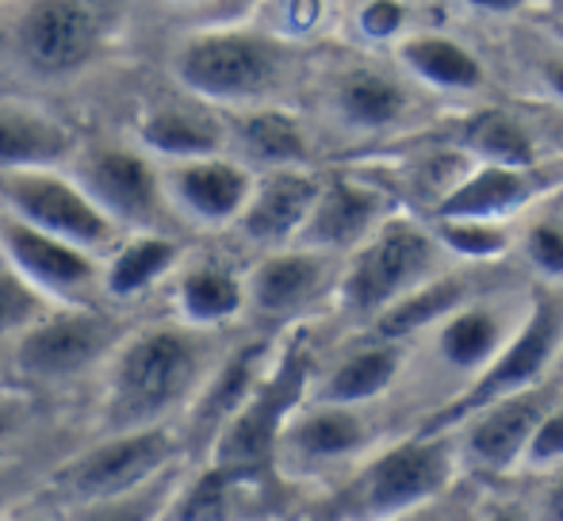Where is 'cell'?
Wrapping results in <instances>:
<instances>
[{"instance_id": "obj_1", "label": "cell", "mask_w": 563, "mask_h": 521, "mask_svg": "<svg viewBox=\"0 0 563 521\" xmlns=\"http://www.w3.org/2000/svg\"><path fill=\"white\" fill-rule=\"evenodd\" d=\"M219 361L223 357H216L208 330H192L177 319L126 330L104 373L97 376L100 391L89 437L180 425Z\"/></svg>"}, {"instance_id": "obj_2", "label": "cell", "mask_w": 563, "mask_h": 521, "mask_svg": "<svg viewBox=\"0 0 563 521\" xmlns=\"http://www.w3.org/2000/svg\"><path fill=\"white\" fill-rule=\"evenodd\" d=\"M180 464H192L185 437H180V425L85 437L77 448L51 461V468L43 472L35 487V499L66 514V510L142 491V487L169 476Z\"/></svg>"}, {"instance_id": "obj_3", "label": "cell", "mask_w": 563, "mask_h": 521, "mask_svg": "<svg viewBox=\"0 0 563 521\" xmlns=\"http://www.w3.org/2000/svg\"><path fill=\"white\" fill-rule=\"evenodd\" d=\"M311 345L307 337H291L284 345V353L276 357V365H268V373L261 376L257 391L245 399V407L223 425V433L216 437V445L208 448L200 464L223 472V476L238 479V484L268 487L276 472V453H280V437L288 430V422L307 407L311 395Z\"/></svg>"}, {"instance_id": "obj_4", "label": "cell", "mask_w": 563, "mask_h": 521, "mask_svg": "<svg viewBox=\"0 0 563 521\" xmlns=\"http://www.w3.org/2000/svg\"><path fill=\"white\" fill-rule=\"evenodd\" d=\"M456 476V441L449 433H415L364 464L338 495L345 521H402L449 491Z\"/></svg>"}, {"instance_id": "obj_5", "label": "cell", "mask_w": 563, "mask_h": 521, "mask_svg": "<svg viewBox=\"0 0 563 521\" xmlns=\"http://www.w3.org/2000/svg\"><path fill=\"white\" fill-rule=\"evenodd\" d=\"M126 330L97 303L51 307L31 330L12 342V376L23 391H54L100 376Z\"/></svg>"}, {"instance_id": "obj_6", "label": "cell", "mask_w": 563, "mask_h": 521, "mask_svg": "<svg viewBox=\"0 0 563 521\" xmlns=\"http://www.w3.org/2000/svg\"><path fill=\"white\" fill-rule=\"evenodd\" d=\"M563 345V299L552 296L549 288L533 291V307H529V319L521 322V330L503 345L495 361H490L483 373H475V380L452 402L441 410H433L418 433H449L452 425H464L472 414L495 407L514 395L537 391L544 380V368L552 365L556 350Z\"/></svg>"}, {"instance_id": "obj_7", "label": "cell", "mask_w": 563, "mask_h": 521, "mask_svg": "<svg viewBox=\"0 0 563 521\" xmlns=\"http://www.w3.org/2000/svg\"><path fill=\"white\" fill-rule=\"evenodd\" d=\"M438 260V239L410 219H387L349 260L341 276V307L361 319H379L387 307L422 288Z\"/></svg>"}, {"instance_id": "obj_8", "label": "cell", "mask_w": 563, "mask_h": 521, "mask_svg": "<svg viewBox=\"0 0 563 521\" xmlns=\"http://www.w3.org/2000/svg\"><path fill=\"white\" fill-rule=\"evenodd\" d=\"M0 211L15 215L62 242L89 250L104 260L123 242V231L92 203V196L58 169L0 173Z\"/></svg>"}, {"instance_id": "obj_9", "label": "cell", "mask_w": 563, "mask_h": 521, "mask_svg": "<svg viewBox=\"0 0 563 521\" xmlns=\"http://www.w3.org/2000/svg\"><path fill=\"white\" fill-rule=\"evenodd\" d=\"M177 81L203 104H245L280 81L284 54L250 31H208L180 46Z\"/></svg>"}, {"instance_id": "obj_10", "label": "cell", "mask_w": 563, "mask_h": 521, "mask_svg": "<svg viewBox=\"0 0 563 521\" xmlns=\"http://www.w3.org/2000/svg\"><path fill=\"white\" fill-rule=\"evenodd\" d=\"M74 180L119 231L169 234V219L177 211L165 196L162 165H154L146 149L89 146L74 157Z\"/></svg>"}, {"instance_id": "obj_11", "label": "cell", "mask_w": 563, "mask_h": 521, "mask_svg": "<svg viewBox=\"0 0 563 521\" xmlns=\"http://www.w3.org/2000/svg\"><path fill=\"white\" fill-rule=\"evenodd\" d=\"M0 257L54 307H89L104 276V260L97 254L54 239L4 211H0Z\"/></svg>"}, {"instance_id": "obj_12", "label": "cell", "mask_w": 563, "mask_h": 521, "mask_svg": "<svg viewBox=\"0 0 563 521\" xmlns=\"http://www.w3.org/2000/svg\"><path fill=\"white\" fill-rule=\"evenodd\" d=\"M15 43L31 69L62 77L97 54L100 20L85 0H31L15 23Z\"/></svg>"}, {"instance_id": "obj_13", "label": "cell", "mask_w": 563, "mask_h": 521, "mask_svg": "<svg viewBox=\"0 0 563 521\" xmlns=\"http://www.w3.org/2000/svg\"><path fill=\"white\" fill-rule=\"evenodd\" d=\"M549 410L552 395L537 388L472 414L464 422V437L456 445L464 464H472L475 472H490V476H503L514 464H526L529 441H533L537 425H541V418Z\"/></svg>"}, {"instance_id": "obj_14", "label": "cell", "mask_w": 563, "mask_h": 521, "mask_svg": "<svg viewBox=\"0 0 563 521\" xmlns=\"http://www.w3.org/2000/svg\"><path fill=\"white\" fill-rule=\"evenodd\" d=\"M165 196L173 211L188 215L203 226L238 223L253 196V173L230 157H196V162H173L162 169Z\"/></svg>"}, {"instance_id": "obj_15", "label": "cell", "mask_w": 563, "mask_h": 521, "mask_svg": "<svg viewBox=\"0 0 563 521\" xmlns=\"http://www.w3.org/2000/svg\"><path fill=\"white\" fill-rule=\"evenodd\" d=\"M368 422L356 414V407H334V402H307L288 422L276 453V472L303 476L314 468L353 461L368 445Z\"/></svg>"}, {"instance_id": "obj_16", "label": "cell", "mask_w": 563, "mask_h": 521, "mask_svg": "<svg viewBox=\"0 0 563 521\" xmlns=\"http://www.w3.org/2000/svg\"><path fill=\"white\" fill-rule=\"evenodd\" d=\"M265 357H268V345L253 342V345H242V350L227 353V357L219 361L208 388L200 391V399L192 402V410H188L185 422H180V437H185L192 464H200L203 456H208V448L216 445L223 425L245 407V399L257 391L261 376L268 373Z\"/></svg>"}, {"instance_id": "obj_17", "label": "cell", "mask_w": 563, "mask_h": 521, "mask_svg": "<svg viewBox=\"0 0 563 521\" xmlns=\"http://www.w3.org/2000/svg\"><path fill=\"white\" fill-rule=\"evenodd\" d=\"M322 185L303 169H273L253 185V196L245 203L238 231L257 246H288L299 242Z\"/></svg>"}, {"instance_id": "obj_18", "label": "cell", "mask_w": 563, "mask_h": 521, "mask_svg": "<svg viewBox=\"0 0 563 521\" xmlns=\"http://www.w3.org/2000/svg\"><path fill=\"white\" fill-rule=\"evenodd\" d=\"M327 276L330 260L319 250H276L250 273L245 296H250L253 311L265 319H291L322 296Z\"/></svg>"}, {"instance_id": "obj_19", "label": "cell", "mask_w": 563, "mask_h": 521, "mask_svg": "<svg viewBox=\"0 0 563 521\" xmlns=\"http://www.w3.org/2000/svg\"><path fill=\"white\" fill-rule=\"evenodd\" d=\"M552 185L544 169H510V165H479L472 177H464L456 188H449L433 208V219H483L498 223L510 211L526 208L533 196H541Z\"/></svg>"}, {"instance_id": "obj_20", "label": "cell", "mask_w": 563, "mask_h": 521, "mask_svg": "<svg viewBox=\"0 0 563 521\" xmlns=\"http://www.w3.org/2000/svg\"><path fill=\"white\" fill-rule=\"evenodd\" d=\"M379 211H384V196L376 188L356 185V180H330V185H322L319 203L299 234V246L330 254V250L368 242L376 234Z\"/></svg>"}, {"instance_id": "obj_21", "label": "cell", "mask_w": 563, "mask_h": 521, "mask_svg": "<svg viewBox=\"0 0 563 521\" xmlns=\"http://www.w3.org/2000/svg\"><path fill=\"white\" fill-rule=\"evenodd\" d=\"M77 157V138L54 115L27 104H0V173L58 169Z\"/></svg>"}, {"instance_id": "obj_22", "label": "cell", "mask_w": 563, "mask_h": 521, "mask_svg": "<svg viewBox=\"0 0 563 521\" xmlns=\"http://www.w3.org/2000/svg\"><path fill=\"white\" fill-rule=\"evenodd\" d=\"M139 146L165 162L219 157L227 146V128L203 104H154L139 120Z\"/></svg>"}, {"instance_id": "obj_23", "label": "cell", "mask_w": 563, "mask_h": 521, "mask_svg": "<svg viewBox=\"0 0 563 521\" xmlns=\"http://www.w3.org/2000/svg\"><path fill=\"white\" fill-rule=\"evenodd\" d=\"M250 303L245 296V280L227 268L223 260H196V265L180 268L177 284H173V307H177V322L192 330H216L227 326L230 319L242 314Z\"/></svg>"}, {"instance_id": "obj_24", "label": "cell", "mask_w": 563, "mask_h": 521, "mask_svg": "<svg viewBox=\"0 0 563 521\" xmlns=\"http://www.w3.org/2000/svg\"><path fill=\"white\" fill-rule=\"evenodd\" d=\"M180 265V242L173 234H126L123 242L104 257V276H100V291L115 303H134L150 288L177 273Z\"/></svg>"}, {"instance_id": "obj_25", "label": "cell", "mask_w": 563, "mask_h": 521, "mask_svg": "<svg viewBox=\"0 0 563 521\" xmlns=\"http://www.w3.org/2000/svg\"><path fill=\"white\" fill-rule=\"evenodd\" d=\"M407 350L402 342H376L353 350L349 357H341L322 384L314 388V402H334V407H361L368 399H379L402 373Z\"/></svg>"}, {"instance_id": "obj_26", "label": "cell", "mask_w": 563, "mask_h": 521, "mask_svg": "<svg viewBox=\"0 0 563 521\" xmlns=\"http://www.w3.org/2000/svg\"><path fill=\"white\" fill-rule=\"evenodd\" d=\"M479 288H483L479 276H467V273L426 280L422 288H415L395 307H387L379 319H372V337H376V342H407L410 334H418V330L430 326V322H445L456 311H464L467 299Z\"/></svg>"}, {"instance_id": "obj_27", "label": "cell", "mask_w": 563, "mask_h": 521, "mask_svg": "<svg viewBox=\"0 0 563 521\" xmlns=\"http://www.w3.org/2000/svg\"><path fill=\"white\" fill-rule=\"evenodd\" d=\"M234 138L250 162L273 169H296L307 162V134L299 128L296 115L276 112V108H261V112H245L234 123Z\"/></svg>"}, {"instance_id": "obj_28", "label": "cell", "mask_w": 563, "mask_h": 521, "mask_svg": "<svg viewBox=\"0 0 563 521\" xmlns=\"http://www.w3.org/2000/svg\"><path fill=\"white\" fill-rule=\"evenodd\" d=\"M334 104L341 120H349L353 128L379 131L391 128L395 120H402L407 112V89L395 77L379 74V69H353L338 81Z\"/></svg>"}, {"instance_id": "obj_29", "label": "cell", "mask_w": 563, "mask_h": 521, "mask_svg": "<svg viewBox=\"0 0 563 521\" xmlns=\"http://www.w3.org/2000/svg\"><path fill=\"white\" fill-rule=\"evenodd\" d=\"M399 58L407 62L410 74H418L422 81L438 85V89L467 92L483 85V66L472 51L445 35H415L407 43H399Z\"/></svg>"}, {"instance_id": "obj_30", "label": "cell", "mask_w": 563, "mask_h": 521, "mask_svg": "<svg viewBox=\"0 0 563 521\" xmlns=\"http://www.w3.org/2000/svg\"><path fill=\"white\" fill-rule=\"evenodd\" d=\"M503 322L487 307H464L452 319H445L438 334V350L452 368H487L503 353Z\"/></svg>"}, {"instance_id": "obj_31", "label": "cell", "mask_w": 563, "mask_h": 521, "mask_svg": "<svg viewBox=\"0 0 563 521\" xmlns=\"http://www.w3.org/2000/svg\"><path fill=\"white\" fill-rule=\"evenodd\" d=\"M188 472L192 464H180L173 468L169 476L154 479L150 487L131 495H119V499H104V502H92V507H77L66 510V521H169L173 507L180 499V487H185Z\"/></svg>"}, {"instance_id": "obj_32", "label": "cell", "mask_w": 563, "mask_h": 521, "mask_svg": "<svg viewBox=\"0 0 563 521\" xmlns=\"http://www.w3.org/2000/svg\"><path fill=\"white\" fill-rule=\"evenodd\" d=\"M464 146L483 157V165H510V169H533L537 149L529 131L506 112H483L464 128Z\"/></svg>"}, {"instance_id": "obj_33", "label": "cell", "mask_w": 563, "mask_h": 521, "mask_svg": "<svg viewBox=\"0 0 563 521\" xmlns=\"http://www.w3.org/2000/svg\"><path fill=\"white\" fill-rule=\"evenodd\" d=\"M38 425H43V410L35 391H0V464L23 461V448L35 445Z\"/></svg>"}, {"instance_id": "obj_34", "label": "cell", "mask_w": 563, "mask_h": 521, "mask_svg": "<svg viewBox=\"0 0 563 521\" xmlns=\"http://www.w3.org/2000/svg\"><path fill=\"white\" fill-rule=\"evenodd\" d=\"M433 239L467 260H490L510 246V234L498 223H483V219H433Z\"/></svg>"}, {"instance_id": "obj_35", "label": "cell", "mask_w": 563, "mask_h": 521, "mask_svg": "<svg viewBox=\"0 0 563 521\" xmlns=\"http://www.w3.org/2000/svg\"><path fill=\"white\" fill-rule=\"evenodd\" d=\"M54 303H46L23 276H15L12 268H0V342L4 337H20L23 330H31Z\"/></svg>"}, {"instance_id": "obj_36", "label": "cell", "mask_w": 563, "mask_h": 521, "mask_svg": "<svg viewBox=\"0 0 563 521\" xmlns=\"http://www.w3.org/2000/svg\"><path fill=\"white\" fill-rule=\"evenodd\" d=\"M526 257L533 260L537 273L563 276V223L541 219V223L529 226V234H526Z\"/></svg>"}, {"instance_id": "obj_37", "label": "cell", "mask_w": 563, "mask_h": 521, "mask_svg": "<svg viewBox=\"0 0 563 521\" xmlns=\"http://www.w3.org/2000/svg\"><path fill=\"white\" fill-rule=\"evenodd\" d=\"M563 461V402H552V410L541 418L533 441H529L526 468H552Z\"/></svg>"}, {"instance_id": "obj_38", "label": "cell", "mask_w": 563, "mask_h": 521, "mask_svg": "<svg viewBox=\"0 0 563 521\" xmlns=\"http://www.w3.org/2000/svg\"><path fill=\"white\" fill-rule=\"evenodd\" d=\"M23 464H31V461L0 464V518H4L12 507H20L27 495H35L43 472L51 468V464H46V468H23Z\"/></svg>"}, {"instance_id": "obj_39", "label": "cell", "mask_w": 563, "mask_h": 521, "mask_svg": "<svg viewBox=\"0 0 563 521\" xmlns=\"http://www.w3.org/2000/svg\"><path fill=\"white\" fill-rule=\"evenodd\" d=\"M407 23V8L399 0H372V4L361 8V31L368 38H391L402 31Z\"/></svg>"}, {"instance_id": "obj_40", "label": "cell", "mask_w": 563, "mask_h": 521, "mask_svg": "<svg viewBox=\"0 0 563 521\" xmlns=\"http://www.w3.org/2000/svg\"><path fill=\"white\" fill-rule=\"evenodd\" d=\"M0 521H66L62 518V510L46 507L43 499H35V495H27V499L20 502V507H12Z\"/></svg>"}, {"instance_id": "obj_41", "label": "cell", "mask_w": 563, "mask_h": 521, "mask_svg": "<svg viewBox=\"0 0 563 521\" xmlns=\"http://www.w3.org/2000/svg\"><path fill=\"white\" fill-rule=\"evenodd\" d=\"M541 521H563V476L549 487V495H544Z\"/></svg>"}, {"instance_id": "obj_42", "label": "cell", "mask_w": 563, "mask_h": 521, "mask_svg": "<svg viewBox=\"0 0 563 521\" xmlns=\"http://www.w3.org/2000/svg\"><path fill=\"white\" fill-rule=\"evenodd\" d=\"M541 74H544V85H549V89L563 100V62H544Z\"/></svg>"}, {"instance_id": "obj_43", "label": "cell", "mask_w": 563, "mask_h": 521, "mask_svg": "<svg viewBox=\"0 0 563 521\" xmlns=\"http://www.w3.org/2000/svg\"><path fill=\"white\" fill-rule=\"evenodd\" d=\"M467 4L475 8H487V12H514L518 4H526V0H467Z\"/></svg>"}, {"instance_id": "obj_44", "label": "cell", "mask_w": 563, "mask_h": 521, "mask_svg": "<svg viewBox=\"0 0 563 521\" xmlns=\"http://www.w3.org/2000/svg\"><path fill=\"white\" fill-rule=\"evenodd\" d=\"M483 521H526L518 514V510H498V514H490V518H483Z\"/></svg>"}, {"instance_id": "obj_45", "label": "cell", "mask_w": 563, "mask_h": 521, "mask_svg": "<svg viewBox=\"0 0 563 521\" xmlns=\"http://www.w3.org/2000/svg\"><path fill=\"white\" fill-rule=\"evenodd\" d=\"M549 8H552V15H560L563 20V0H549Z\"/></svg>"}, {"instance_id": "obj_46", "label": "cell", "mask_w": 563, "mask_h": 521, "mask_svg": "<svg viewBox=\"0 0 563 521\" xmlns=\"http://www.w3.org/2000/svg\"><path fill=\"white\" fill-rule=\"evenodd\" d=\"M552 31H556V35L563 38V20H556V23H552Z\"/></svg>"}, {"instance_id": "obj_47", "label": "cell", "mask_w": 563, "mask_h": 521, "mask_svg": "<svg viewBox=\"0 0 563 521\" xmlns=\"http://www.w3.org/2000/svg\"><path fill=\"white\" fill-rule=\"evenodd\" d=\"M8 388H15V384L12 380H0V391H8Z\"/></svg>"}, {"instance_id": "obj_48", "label": "cell", "mask_w": 563, "mask_h": 521, "mask_svg": "<svg viewBox=\"0 0 563 521\" xmlns=\"http://www.w3.org/2000/svg\"><path fill=\"white\" fill-rule=\"evenodd\" d=\"M402 521H426V518H418V514H415V518H402Z\"/></svg>"}]
</instances>
